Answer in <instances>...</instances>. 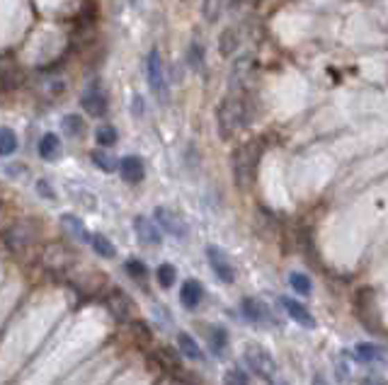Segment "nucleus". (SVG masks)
<instances>
[{"label": "nucleus", "instance_id": "nucleus-1", "mask_svg": "<svg viewBox=\"0 0 388 385\" xmlns=\"http://www.w3.org/2000/svg\"><path fill=\"white\" fill-rule=\"evenodd\" d=\"M243 124H248V121H245V102L238 92H230L228 97L221 100L219 110H216L219 136L223 138V141H230V136H233V133L238 131V126H243Z\"/></svg>", "mask_w": 388, "mask_h": 385}, {"label": "nucleus", "instance_id": "nucleus-2", "mask_svg": "<svg viewBox=\"0 0 388 385\" xmlns=\"http://www.w3.org/2000/svg\"><path fill=\"white\" fill-rule=\"evenodd\" d=\"M258 157H260L258 143H248V146L235 148V153H233V175H235V185H238L240 189H245V187L253 182Z\"/></svg>", "mask_w": 388, "mask_h": 385}, {"label": "nucleus", "instance_id": "nucleus-3", "mask_svg": "<svg viewBox=\"0 0 388 385\" xmlns=\"http://www.w3.org/2000/svg\"><path fill=\"white\" fill-rule=\"evenodd\" d=\"M243 359L255 376H260L267 383L274 381V376H277V363H274L272 354H269L267 349L258 347V344H250V347L243 349Z\"/></svg>", "mask_w": 388, "mask_h": 385}, {"label": "nucleus", "instance_id": "nucleus-4", "mask_svg": "<svg viewBox=\"0 0 388 385\" xmlns=\"http://www.w3.org/2000/svg\"><path fill=\"white\" fill-rule=\"evenodd\" d=\"M149 85L153 95L160 100V105H168V83H165L163 58H160L158 49H151L149 53Z\"/></svg>", "mask_w": 388, "mask_h": 385}, {"label": "nucleus", "instance_id": "nucleus-5", "mask_svg": "<svg viewBox=\"0 0 388 385\" xmlns=\"http://www.w3.org/2000/svg\"><path fill=\"white\" fill-rule=\"evenodd\" d=\"M153 216H155V223H158L168 235H173V238H180V240L187 238V233H189L187 223H185V219L178 214V211L168 209V206H158Z\"/></svg>", "mask_w": 388, "mask_h": 385}, {"label": "nucleus", "instance_id": "nucleus-6", "mask_svg": "<svg viewBox=\"0 0 388 385\" xmlns=\"http://www.w3.org/2000/svg\"><path fill=\"white\" fill-rule=\"evenodd\" d=\"M206 259H209L214 274L219 276L223 284H233V281H235V269H233V264H230L228 255H226L223 250L219 248V245H209V248H206Z\"/></svg>", "mask_w": 388, "mask_h": 385}, {"label": "nucleus", "instance_id": "nucleus-7", "mask_svg": "<svg viewBox=\"0 0 388 385\" xmlns=\"http://www.w3.org/2000/svg\"><path fill=\"white\" fill-rule=\"evenodd\" d=\"M83 107L90 117H105L107 114V95L105 90L100 87V83H90V87L83 95Z\"/></svg>", "mask_w": 388, "mask_h": 385}, {"label": "nucleus", "instance_id": "nucleus-8", "mask_svg": "<svg viewBox=\"0 0 388 385\" xmlns=\"http://www.w3.org/2000/svg\"><path fill=\"white\" fill-rule=\"evenodd\" d=\"M32 228H29L27 223H15L12 228L5 233V245H8L12 253H22L27 245H32Z\"/></svg>", "mask_w": 388, "mask_h": 385}, {"label": "nucleus", "instance_id": "nucleus-9", "mask_svg": "<svg viewBox=\"0 0 388 385\" xmlns=\"http://www.w3.org/2000/svg\"><path fill=\"white\" fill-rule=\"evenodd\" d=\"M119 172H121V180L129 182V185H139V182H144L146 177V167H144V160H141L139 155H126L119 160Z\"/></svg>", "mask_w": 388, "mask_h": 385}, {"label": "nucleus", "instance_id": "nucleus-10", "mask_svg": "<svg viewBox=\"0 0 388 385\" xmlns=\"http://www.w3.org/2000/svg\"><path fill=\"white\" fill-rule=\"evenodd\" d=\"M253 58L250 56H243L238 58V61L233 63V68H230V76H228V87L230 92H240V87L245 85V83L250 80V73H253Z\"/></svg>", "mask_w": 388, "mask_h": 385}, {"label": "nucleus", "instance_id": "nucleus-11", "mask_svg": "<svg viewBox=\"0 0 388 385\" xmlns=\"http://www.w3.org/2000/svg\"><path fill=\"white\" fill-rule=\"evenodd\" d=\"M134 230H136V235H139V240L144 245H160V243H163L158 225H153V221L146 219V216H136V219H134Z\"/></svg>", "mask_w": 388, "mask_h": 385}, {"label": "nucleus", "instance_id": "nucleus-12", "mask_svg": "<svg viewBox=\"0 0 388 385\" xmlns=\"http://www.w3.org/2000/svg\"><path fill=\"white\" fill-rule=\"evenodd\" d=\"M282 305L294 323H298L301 327H316V318L308 313V308L303 303H298V300H294V298H282Z\"/></svg>", "mask_w": 388, "mask_h": 385}, {"label": "nucleus", "instance_id": "nucleus-13", "mask_svg": "<svg viewBox=\"0 0 388 385\" xmlns=\"http://www.w3.org/2000/svg\"><path fill=\"white\" fill-rule=\"evenodd\" d=\"M201 298H204V286H201L196 279H187V281H185L183 289H180V300H183L185 308H187V310L199 308Z\"/></svg>", "mask_w": 388, "mask_h": 385}, {"label": "nucleus", "instance_id": "nucleus-14", "mask_svg": "<svg viewBox=\"0 0 388 385\" xmlns=\"http://www.w3.org/2000/svg\"><path fill=\"white\" fill-rule=\"evenodd\" d=\"M240 308H243L245 318H248L250 323H255V325H262V323H267V320H269L267 305H264L262 300H258V298H243Z\"/></svg>", "mask_w": 388, "mask_h": 385}, {"label": "nucleus", "instance_id": "nucleus-15", "mask_svg": "<svg viewBox=\"0 0 388 385\" xmlns=\"http://www.w3.org/2000/svg\"><path fill=\"white\" fill-rule=\"evenodd\" d=\"M61 155V141H58L56 133H44L42 141H39V157L42 160H56Z\"/></svg>", "mask_w": 388, "mask_h": 385}, {"label": "nucleus", "instance_id": "nucleus-16", "mask_svg": "<svg viewBox=\"0 0 388 385\" xmlns=\"http://www.w3.org/2000/svg\"><path fill=\"white\" fill-rule=\"evenodd\" d=\"M178 347H180V352H183L187 359H192V361H201V359H204V352H201L199 344L192 339V334L180 332L178 334Z\"/></svg>", "mask_w": 388, "mask_h": 385}, {"label": "nucleus", "instance_id": "nucleus-17", "mask_svg": "<svg viewBox=\"0 0 388 385\" xmlns=\"http://www.w3.org/2000/svg\"><path fill=\"white\" fill-rule=\"evenodd\" d=\"M226 5H228V0H204L201 3V17L206 19L209 24L219 22L221 15H223Z\"/></svg>", "mask_w": 388, "mask_h": 385}, {"label": "nucleus", "instance_id": "nucleus-18", "mask_svg": "<svg viewBox=\"0 0 388 385\" xmlns=\"http://www.w3.org/2000/svg\"><path fill=\"white\" fill-rule=\"evenodd\" d=\"M110 310L117 320H129V310H131L129 298L121 291H115V296L110 298Z\"/></svg>", "mask_w": 388, "mask_h": 385}, {"label": "nucleus", "instance_id": "nucleus-19", "mask_svg": "<svg viewBox=\"0 0 388 385\" xmlns=\"http://www.w3.org/2000/svg\"><path fill=\"white\" fill-rule=\"evenodd\" d=\"M238 44H240V39H238V29H226L223 34L219 37V53L223 58H228L230 53L238 49Z\"/></svg>", "mask_w": 388, "mask_h": 385}, {"label": "nucleus", "instance_id": "nucleus-20", "mask_svg": "<svg viewBox=\"0 0 388 385\" xmlns=\"http://www.w3.org/2000/svg\"><path fill=\"white\" fill-rule=\"evenodd\" d=\"M61 223H63V228H66L76 240H81V243H83V240H90V238H87V230H85V225H83L81 219H76V216H71V214H63Z\"/></svg>", "mask_w": 388, "mask_h": 385}, {"label": "nucleus", "instance_id": "nucleus-21", "mask_svg": "<svg viewBox=\"0 0 388 385\" xmlns=\"http://www.w3.org/2000/svg\"><path fill=\"white\" fill-rule=\"evenodd\" d=\"M90 245H92V250H95L100 257H105V259H112V257L117 255L115 245H112L110 238H107V235H102V233L90 235Z\"/></svg>", "mask_w": 388, "mask_h": 385}, {"label": "nucleus", "instance_id": "nucleus-22", "mask_svg": "<svg viewBox=\"0 0 388 385\" xmlns=\"http://www.w3.org/2000/svg\"><path fill=\"white\" fill-rule=\"evenodd\" d=\"M15 151H17V133L10 126H3V131H0V153L8 157V155H12Z\"/></svg>", "mask_w": 388, "mask_h": 385}, {"label": "nucleus", "instance_id": "nucleus-23", "mask_svg": "<svg viewBox=\"0 0 388 385\" xmlns=\"http://www.w3.org/2000/svg\"><path fill=\"white\" fill-rule=\"evenodd\" d=\"M155 279H158V284L163 286V289H170V286L175 284V279H178V269L165 262V264H160L158 269H155Z\"/></svg>", "mask_w": 388, "mask_h": 385}, {"label": "nucleus", "instance_id": "nucleus-24", "mask_svg": "<svg viewBox=\"0 0 388 385\" xmlns=\"http://www.w3.org/2000/svg\"><path fill=\"white\" fill-rule=\"evenodd\" d=\"M289 284H292V289L301 296H311V291H313L311 279H308L306 274H301V271H294V274L289 276Z\"/></svg>", "mask_w": 388, "mask_h": 385}, {"label": "nucleus", "instance_id": "nucleus-25", "mask_svg": "<svg viewBox=\"0 0 388 385\" xmlns=\"http://www.w3.org/2000/svg\"><path fill=\"white\" fill-rule=\"evenodd\" d=\"M355 354L362 363H374V361H379L381 359V352L374 347V344H360V347L355 349Z\"/></svg>", "mask_w": 388, "mask_h": 385}, {"label": "nucleus", "instance_id": "nucleus-26", "mask_svg": "<svg viewBox=\"0 0 388 385\" xmlns=\"http://www.w3.org/2000/svg\"><path fill=\"white\" fill-rule=\"evenodd\" d=\"M95 138H97V143H100L102 148H110V146H115L117 138H119V136H117V128L115 126H107L105 124V126H100L95 131Z\"/></svg>", "mask_w": 388, "mask_h": 385}, {"label": "nucleus", "instance_id": "nucleus-27", "mask_svg": "<svg viewBox=\"0 0 388 385\" xmlns=\"http://www.w3.org/2000/svg\"><path fill=\"white\" fill-rule=\"evenodd\" d=\"M63 131H66L68 136H83V131H85V121H83L78 114H68L66 119H63Z\"/></svg>", "mask_w": 388, "mask_h": 385}, {"label": "nucleus", "instance_id": "nucleus-28", "mask_svg": "<svg viewBox=\"0 0 388 385\" xmlns=\"http://www.w3.org/2000/svg\"><path fill=\"white\" fill-rule=\"evenodd\" d=\"M126 271H129V276L131 279H139V281H144L146 276H149V269H146V264L141 259H126Z\"/></svg>", "mask_w": 388, "mask_h": 385}, {"label": "nucleus", "instance_id": "nucleus-29", "mask_svg": "<svg viewBox=\"0 0 388 385\" xmlns=\"http://www.w3.org/2000/svg\"><path fill=\"white\" fill-rule=\"evenodd\" d=\"M92 162H95L100 170H105V172H115V167H117V162L112 160L110 155H107L105 151H92Z\"/></svg>", "mask_w": 388, "mask_h": 385}, {"label": "nucleus", "instance_id": "nucleus-30", "mask_svg": "<svg viewBox=\"0 0 388 385\" xmlns=\"http://www.w3.org/2000/svg\"><path fill=\"white\" fill-rule=\"evenodd\" d=\"M226 342H228V334H226L223 327H214L211 330V347H214V352H223L226 349Z\"/></svg>", "mask_w": 388, "mask_h": 385}, {"label": "nucleus", "instance_id": "nucleus-31", "mask_svg": "<svg viewBox=\"0 0 388 385\" xmlns=\"http://www.w3.org/2000/svg\"><path fill=\"white\" fill-rule=\"evenodd\" d=\"M187 61H189V66H192L194 71H201V63H204V51H201V46L196 42H192V46H189Z\"/></svg>", "mask_w": 388, "mask_h": 385}, {"label": "nucleus", "instance_id": "nucleus-32", "mask_svg": "<svg viewBox=\"0 0 388 385\" xmlns=\"http://www.w3.org/2000/svg\"><path fill=\"white\" fill-rule=\"evenodd\" d=\"M223 383L226 385H250L248 381V376H245L243 371H226V376H223Z\"/></svg>", "mask_w": 388, "mask_h": 385}, {"label": "nucleus", "instance_id": "nucleus-33", "mask_svg": "<svg viewBox=\"0 0 388 385\" xmlns=\"http://www.w3.org/2000/svg\"><path fill=\"white\" fill-rule=\"evenodd\" d=\"M37 191H39L42 196H47V199H53V196H56L51 189H49V182H47V180H39V182H37Z\"/></svg>", "mask_w": 388, "mask_h": 385}, {"label": "nucleus", "instance_id": "nucleus-34", "mask_svg": "<svg viewBox=\"0 0 388 385\" xmlns=\"http://www.w3.org/2000/svg\"><path fill=\"white\" fill-rule=\"evenodd\" d=\"M131 112H134L136 117H144V97H139V95L134 97V105H131Z\"/></svg>", "mask_w": 388, "mask_h": 385}, {"label": "nucleus", "instance_id": "nucleus-35", "mask_svg": "<svg viewBox=\"0 0 388 385\" xmlns=\"http://www.w3.org/2000/svg\"><path fill=\"white\" fill-rule=\"evenodd\" d=\"M362 385H386V383L381 381V378H364V381H362Z\"/></svg>", "mask_w": 388, "mask_h": 385}, {"label": "nucleus", "instance_id": "nucleus-36", "mask_svg": "<svg viewBox=\"0 0 388 385\" xmlns=\"http://www.w3.org/2000/svg\"><path fill=\"white\" fill-rule=\"evenodd\" d=\"M313 385H328V381L323 376H316V378H313Z\"/></svg>", "mask_w": 388, "mask_h": 385}, {"label": "nucleus", "instance_id": "nucleus-37", "mask_svg": "<svg viewBox=\"0 0 388 385\" xmlns=\"http://www.w3.org/2000/svg\"><path fill=\"white\" fill-rule=\"evenodd\" d=\"M129 3H131V5H139V3H141V0H129Z\"/></svg>", "mask_w": 388, "mask_h": 385}]
</instances>
